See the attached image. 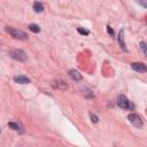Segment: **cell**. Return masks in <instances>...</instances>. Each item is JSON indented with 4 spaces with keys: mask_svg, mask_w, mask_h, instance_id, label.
<instances>
[{
    "mask_svg": "<svg viewBox=\"0 0 147 147\" xmlns=\"http://www.w3.org/2000/svg\"><path fill=\"white\" fill-rule=\"evenodd\" d=\"M107 31H108V33H109V34H111V36L114 34V31H113V29H111V28H110L109 25L107 26Z\"/></svg>",
    "mask_w": 147,
    "mask_h": 147,
    "instance_id": "9a60e30c",
    "label": "cell"
},
{
    "mask_svg": "<svg viewBox=\"0 0 147 147\" xmlns=\"http://www.w3.org/2000/svg\"><path fill=\"white\" fill-rule=\"evenodd\" d=\"M118 42H119L121 47L123 48V51H126L125 42H124V30H121V31H119V34H118Z\"/></svg>",
    "mask_w": 147,
    "mask_h": 147,
    "instance_id": "52a82bcc",
    "label": "cell"
},
{
    "mask_svg": "<svg viewBox=\"0 0 147 147\" xmlns=\"http://www.w3.org/2000/svg\"><path fill=\"white\" fill-rule=\"evenodd\" d=\"M10 55H11L13 59H15L17 61H26V59H28L25 52L22 51V49H14V51H11Z\"/></svg>",
    "mask_w": 147,
    "mask_h": 147,
    "instance_id": "277c9868",
    "label": "cell"
},
{
    "mask_svg": "<svg viewBox=\"0 0 147 147\" xmlns=\"http://www.w3.org/2000/svg\"><path fill=\"white\" fill-rule=\"evenodd\" d=\"M69 76H70L74 80H80V79H82V75H80L77 70H74V69L69 71Z\"/></svg>",
    "mask_w": 147,
    "mask_h": 147,
    "instance_id": "ba28073f",
    "label": "cell"
},
{
    "mask_svg": "<svg viewBox=\"0 0 147 147\" xmlns=\"http://www.w3.org/2000/svg\"><path fill=\"white\" fill-rule=\"evenodd\" d=\"M78 32L82 33V34H88V30H85V29H82V28H78Z\"/></svg>",
    "mask_w": 147,
    "mask_h": 147,
    "instance_id": "5bb4252c",
    "label": "cell"
},
{
    "mask_svg": "<svg viewBox=\"0 0 147 147\" xmlns=\"http://www.w3.org/2000/svg\"><path fill=\"white\" fill-rule=\"evenodd\" d=\"M8 126H9L10 129H13V130H15V131H21V126H20L18 124H16V123H13V122H9V123H8Z\"/></svg>",
    "mask_w": 147,
    "mask_h": 147,
    "instance_id": "30bf717a",
    "label": "cell"
},
{
    "mask_svg": "<svg viewBox=\"0 0 147 147\" xmlns=\"http://www.w3.org/2000/svg\"><path fill=\"white\" fill-rule=\"evenodd\" d=\"M29 29H30L32 32H39V31H40V28H39L38 25H36V24H30V25H29Z\"/></svg>",
    "mask_w": 147,
    "mask_h": 147,
    "instance_id": "8fae6325",
    "label": "cell"
},
{
    "mask_svg": "<svg viewBox=\"0 0 147 147\" xmlns=\"http://www.w3.org/2000/svg\"><path fill=\"white\" fill-rule=\"evenodd\" d=\"M33 9H34V11H37V13H41V11L44 10V5L40 3V2H34V3H33Z\"/></svg>",
    "mask_w": 147,
    "mask_h": 147,
    "instance_id": "9c48e42d",
    "label": "cell"
},
{
    "mask_svg": "<svg viewBox=\"0 0 147 147\" xmlns=\"http://www.w3.org/2000/svg\"><path fill=\"white\" fill-rule=\"evenodd\" d=\"M140 48H141L142 53L146 55V54H147V51H146V44H145L144 41H141V42H140Z\"/></svg>",
    "mask_w": 147,
    "mask_h": 147,
    "instance_id": "7c38bea8",
    "label": "cell"
},
{
    "mask_svg": "<svg viewBox=\"0 0 147 147\" xmlns=\"http://www.w3.org/2000/svg\"><path fill=\"white\" fill-rule=\"evenodd\" d=\"M90 117H91V121H92L93 123H98V121H99L98 116H95L94 114H90Z\"/></svg>",
    "mask_w": 147,
    "mask_h": 147,
    "instance_id": "4fadbf2b",
    "label": "cell"
},
{
    "mask_svg": "<svg viewBox=\"0 0 147 147\" xmlns=\"http://www.w3.org/2000/svg\"><path fill=\"white\" fill-rule=\"evenodd\" d=\"M117 105L123 109H133V105L125 95H118L117 98Z\"/></svg>",
    "mask_w": 147,
    "mask_h": 147,
    "instance_id": "7a4b0ae2",
    "label": "cell"
},
{
    "mask_svg": "<svg viewBox=\"0 0 147 147\" xmlns=\"http://www.w3.org/2000/svg\"><path fill=\"white\" fill-rule=\"evenodd\" d=\"M14 80L18 84H29L30 83V79L25 76H22V75H18V76H15L14 77Z\"/></svg>",
    "mask_w": 147,
    "mask_h": 147,
    "instance_id": "8992f818",
    "label": "cell"
},
{
    "mask_svg": "<svg viewBox=\"0 0 147 147\" xmlns=\"http://www.w3.org/2000/svg\"><path fill=\"white\" fill-rule=\"evenodd\" d=\"M131 68H132L134 71H138V72H146V71H147L146 64L142 63V62H133V63L131 64Z\"/></svg>",
    "mask_w": 147,
    "mask_h": 147,
    "instance_id": "5b68a950",
    "label": "cell"
},
{
    "mask_svg": "<svg viewBox=\"0 0 147 147\" xmlns=\"http://www.w3.org/2000/svg\"><path fill=\"white\" fill-rule=\"evenodd\" d=\"M0 132H1V130H0Z\"/></svg>",
    "mask_w": 147,
    "mask_h": 147,
    "instance_id": "e0dca14e",
    "label": "cell"
},
{
    "mask_svg": "<svg viewBox=\"0 0 147 147\" xmlns=\"http://www.w3.org/2000/svg\"><path fill=\"white\" fill-rule=\"evenodd\" d=\"M5 30H6L11 37H14V38H16V39H22V40H24V39L28 38L26 33L23 32L22 30H18V29H15V28H11V26H6Z\"/></svg>",
    "mask_w": 147,
    "mask_h": 147,
    "instance_id": "6da1fadb",
    "label": "cell"
},
{
    "mask_svg": "<svg viewBox=\"0 0 147 147\" xmlns=\"http://www.w3.org/2000/svg\"><path fill=\"white\" fill-rule=\"evenodd\" d=\"M127 119H129V122H130L131 124H133V125L137 126V127H142V125H144L141 117H140L139 115H137V114H130V115L127 116Z\"/></svg>",
    "mask_w": 147,
    "mask_h": 147,
    "instance_id": "3957f363",
    "label": "cell"
},
{
    "mask_svg": "<svg viewBox=\"0 0 147 147\" xmlns=\"http://www.w3.org/2000/svg\"><path fill=\"white\" fill-rule=\"evenodd\" d=\"M139 3H140V5H142L144 7H147V3H146L145 1H141V2H139Z\"/></svg>",
    "mask_w": 147,
    "mask_h": 147,
    "instance_id": "2e32d148",
    "label": "cell"
}]
</instances>
